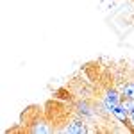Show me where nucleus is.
I'll return each mask as SVG.
<instances>
[{
	"label": "nucleus",
	"mask_w": 134,
	"mask_h": 134,
	"mask_svg": "<svg viewBox=\"0 0 134 134\" xmlns=\"http://www.w3.org/2000/svg\"><path fill=\"white\" fill-rule=\"evenodd\" d=\"M45 105V113L48 122L54 127V132L57 134H84L90 132V125L81 114L73 109V105L63 98L52 97Z\"/></svg>",
	"instance_id": "obj_1"
},
{
	"label": "nucleus",
	"mask_w": 134,
	"mask_h": 134,
	"mask_svg": "<svg viewBox=\"0 0 134 134\" xmlns=\"http://www.w3.org/2000/svg\"><path fill=\"white\" fill-rule=\"evenodd\" d=\"M7 134H52L54 127L47 118L43 104H31L21 111L18 124L5 131Z\"/></svg>",
	"instance_id": "obj_2"
},
{
	"label": "nucleus",
	"mask_w": 134,
	"mask_h": 134,
	"mask_svg": "<svg viewBox=\"0 0 134 134\" xmlns=\"http://www.w3.org/2000/svg\"><path fill=\"white\" fill-rule=\"evenodd\" d=\"M122 104H124V109L127 111L129 118H131V124L134 125V100H131V98H122Z\"/></svg>",
	"instance_id": "obj_3"
}]
</instances>
